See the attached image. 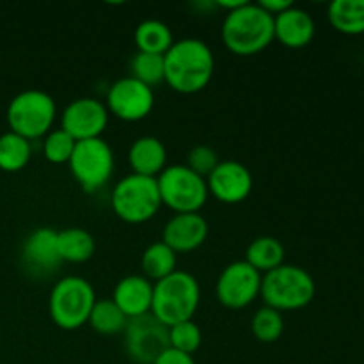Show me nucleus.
Returning <instances> with one entry per match:
<instances>
[{
  "label": "nucleus",
  "instance_id": "obj_1",
  "mask_svg": "<svg viewBox=\"0 0 364 364\" xmlns=\"http://www.w3.org/2000/svg\"><path fill=\"white\" fill-rule=\"evenodd\" d=\"M213 71L215 57L203 39H178L164 55V82L181 95L203 91L212 80Z\"/></svg>",
  "mask_w": 364,
  "mask_h": 364
},
{
  "label": "nucleus",
  "instance_id": "obj_2",
  "mask_svg": "<svg viewBox=\"0 0 364 364\" xmlns=\"http://www.w3.org/2000/svg\"><path fill=\"white\" fill-rule=\"evenodd\" d=\"M220 38L230 52L237 55H255L274 41V16L258 2H244L226 13Z\"/></svg>",
  "mask_w": 364,
  "mask_h": 364
},
{
  "label": "nucleus",
  "instance_id": "obj_3",
  "mask_svg": "<svg viewBox=\"0 0 364 364\" xmlns=\"http://www.w3.org/2000/svg\"><path fill=\"white\" fill-rule=\"evenodd\" d=\"M201 302V287L191 272L174 270L171 276L153 283L151 315L164 326L194 318Z\"/></svg>",
  "mask_w": 364,
  "mask_h": 364
},
{
  "label": "nucleus",
  "instance_id": "obj_4",
  "mask_svg": "<svg viewBox=\"0 0 364 364\" xmlns=\"http://www.w3.org/2000/svg\"><path fill=\"white\" fill-rule=\"evenodd\" d=\"M315 279L302 267L283 263L262 277L259 295L265 306L277 309L279 313L306 308L315 299Z\"/></svg>",
  "mask_w": 364,
  "mask_h": 364
},
{
  "label": "nucleus",
  "instance_id": "obj_5",
  "mask_svg": "<svg viewBox=\"0 0 364 364\" xmlns=\"http://www.w3.org/2000/svg\"><path fill=\"white\" fill-rule=\"evenodd\" d=\"M95 302V288L87 279L80 276H66L50 290V318L63 331H77L87 323Z\"/></svg>",
  "mask_w": 364,
  "mask_h": 364
},
{
  "label": "nucleus",
  "instance_id": "obj_6",
  "mask_svg": "<svg viewBox=\"0 0 364 364\" xmlns=\"http://www.w3.org/2000/svg\"><path fill=\"white\" fill-rule=\"evenodd\" d=\"M110 206L121 220L128 224H142L159 213L162 206L156 178L128 174L121 178L110 194Z\"/></svg>",
  "mask_w": 364,
  "mask_h": 364
},
{
  "label": "nucleus",
  "instance_id": "obj_7",
  "mask_svg": "<svg viewBox=\"0 0 364 364\" xmlns=\"http://www.w3.org/2000/svg\"><path fill=\"white\" fill-rule=\"evenodd\" d=\"M55 117V100L41 89H25L18 92L7 107V123L11 132L27 141L45 137L53 128Z\"/></svg>",
  "mask_w": 364,
  "mask_h": 364
},
{
  "label": "nucleus",
  "instance_id": "obj_8",
  "mask_svg": "<svg viewBox=\"0 0 364 364\" xmlns=\"http://www.w3.org/2000/svg\"><path fill=\"white\" fill-rule=\"evenodd\" d=\"M156 183L162 205L174 213H199L210 194L205 178L181 164L167 166L156 176Z\"/></svg>",
  "mask_w": 364,
  "mask_h": 364
},
{
  "label": "nucleus",
  "instance_id": "obj_9",
  "mask_svg": "<svg viewBox=\"0 0 364 364\" xmlns=\"http://www.w3.org/2000/svg\"><path fill=\"white\" fill-rule=\"evenodd\" d=\"M71 174L85 192L105 187L114 173V151L103 137L78 141L70 162Z\"/></svg>",
  "mask_w": 364,
  "mask_h": 364
},
{
  "label": "nucleus",
  "instance_id": "obj_10",
  "mask_svg": "<svg viewBox=\"0 0 364 364\" xmlns=\"http://www.w3.org/2000/svg\"><path fill=\"white\" fill-rule=\"evenodd\" d=\"M262 277L263 274H259L245 259L230 263L217 277V301L228 309L247 308L259 295Z\"/></svg>",
  "mask_w": 364,
  "mask_h": 364
},
{
  "label": "nucleus",
  "instance_id": "obj_11",
  "mask_svg": "<svg viewBox=\"0 0 364 364\" xmlns=\"http://www.w3.org/2000/svg\"><path fill=\"white\" fill-rule=\"evenodd\" d=\"M124 347L135 363L153 364L166 348H169V327L164 326L151 313L128 320Z\"/></svg>",
  "mask_w": 364,
  "mask_h": 364
},
{
  "label": "nucleus",
  "instance_id": "obj_12",
  "mask_svg": "<svg viewBox=\"0 0 364 364\" xmlns=\"http://www.w3.org/2000/svg\"><path fill=\"white\" fill-rule=\"evenodd\" d=\"M105 107L117 119L134 123L149 116L155 107V92L134 77L117 78L107 92Z\"/></svg>",
  "mask_w": 364,
  "mask_h": 364
},
{
  "label": "nucleus",
  "instance_id": "obj_13",
  "mask_svg": "<svg viewBox=\"0 0 364 364\" xmlns=\"http://www.w3.org/2000/svg\"><path fill=\"white\" fill-rule=\"evenodd\" d=\"M109 110L100 100L84 96L64 107L60 114V130L66 132L75 141L98 139L109 124Z\"/></svg>",
  "mask_w": 364,
  "mask_h": 364
},
{
  "label": "nucleus",
  "instance_id": "obj_14",
  "mask_svg": "<svg viewBox=\"0 0 364 364\" xmlns=\"http://www.w3.org/2000/svg\"><path fill=\"white\" fill-rule=\"evenodd\" d=\"M208 192L224 205H237L249 198L255 180L247 167L238 160H223L206 178Z\"/></svg>",
  "mask_w": 364,
  "mask_h": 364
},
{
  "label": "nucleus",
  "instance_id": "obj_15",
  "mask_svg": "<svg viewBox=\"0 0 364 364\" xmlns=\"http://www.w3.org/2000/svg\"><path fill=\"white\" fill-rule=\"evenodd\" d=\"M208 237V223L201 213H174L166 223L162 242L174 252H191L201 247Z\"/></svg>",
  "mask_w": 364,
  "mask_h": 364
},
{
  "label": "nucleus",
  "instance_id": "obj_16",
  "mask_svg": "<svg viewBox=\"0 0 364 364\" xmlns=\"http://www.w3.org/2000/svg\"><path fill=\"white\" fill-rule=\"evenodd\" d=\"M21 256L28 270L48 276L60 267V256L57 251V231L52 228H38L23 242Z\"/></svg>",
  "mask_w": 364,
  "mask_h": 364
},
{
  "label": "nucleus",
  "instance_id": "obj_17",
  "mask_svg": "<svg viewBox=\"0 0 364 364\" xmlns=\"http://www.w3.org/2000/svg\"><path fill=\"white\" fill-rule=\"evenodd\" d=\"M112 301L128 320L151 313L153 283L142 274H130L117 281Z\"/></svg>",
  "mask_w": 364,
  "mask_h": 364
},
{
  "label": "nucleus",
  "instance_id": "obj_18",
  "mask_svg": "<svg viewBox=\"0 0 364 364\" xmlns=\"http://www.w3.org/2000/svg\"><path fill=\"white\" fill-rule=\"evenodd\" d=\"M315 20L308 11L297 6L274 16V39L281 41L287 48H304L315 38Z\"/></svg>",
  "mask_w": 364,
  "mask_h": 364
},
{
  "label": "nucleus",
  "instance_id": "obj_19",
  "mask_svg": "<svg viewBox=\"0 0 364 364\" xmlns=\"http://www.w3.org/2000/svg\"><path fill=\"white\" fill-rule=\"evenodd\" d=\"M128 164L134 174L156 178L167 167L166 146L153 135L137 137L128 149Z\"/></svg>",
  "mask_w": 364,
  "mask_h": 364
},
{
  "label": "nucleus",
  "instance_id": "obj_20",
  "mask_svg": "<svg viewBox=\"0 0 364 364\" xmlns=\"http://www.w3.org/2000/svg\"><path fill=\"white\" fill-rule=\"evenodd\" d=\"M57 251L63 263H85L95 256L96 242L82 228H66L57 231Z\"/></svg>",
  "mask_w": 364,
  "mask_h": 364
},
{
  "label": "nucleus",
  "instance_id": "obj_21",
  "mask_svg": "<svg viewBox=\"0 0 364 364\" xmlns=\"http://www.w3.org/2000/svg\"><path fill=\"white\" fill-rule=\"evenodd\" d=\"M134 41L137 46V52L144 53H155V55H166L167 50L173 46L176 41L173 36V31L167 23L160 20H149L141 21L135 27Z\"/></svg>",
  "mask_w": 364,
  "mask_h": 364
},
{
  "label": "nucleus",
  "instance_id": "obj_22",
  "mask_svg": "<svg viewBox=\"0 0 364 364\" xmlns=\"http://www.w3.org/2000/svg\"><path fill=\"white\" fill-rule=\"evenodd\" d=\"M327 18L341 34H364V0H334L327 9Z\"/></svg>",
  "mask_w": 364,
  "mask_h": 364
},
{
  "label": "nucleus",
  "instance_id": "obj_23",
  "mask_svg": "<svg viewBox=\"0 0 364 364\" xmlns=\"http://www.w3.org/2000/svg\"><path fill=\"white\" fill-rule=\"evenodd\" d=\"M245 262L259 274H267L284 263V247L277 238L258 237L245 249Z\"/></svg>",
  "mask_w": 364,
  "mask_h": 364
},
{
  "label": "nucleus",
  "instance_id": "obj_24",
  "mask_svg": "<svg viewBox=\"0 0 364 364\" xmlns=\"http://www.w3.org/2000/svg\"><path fill=\"white\" fill-rule=\"evenodd\" d=\"M142 276L148 277L151 283L171 276L176 269V252L169 245L160 242H153L144 249L141 256Z\"/></svg>",
  "mask_w": 364,
  "mask_h": 364
},
{
  "label": "nucleus",
  "instance_id": "obj_25",
  "mask_svg": "<svg viewBox=\"0 0 364 364\" xmlns=\"http://www.w3.org/2000/svg\"><path fill=\"white\" fill-rule=\"evenodd\" d=\"M92 331L103 336H116L124 333L128 326V318L123 315L112 299H96L87 320Z\"/></svg>",
  "mask_w": 364,
  "mask_h": 364
},
{
  "label": "nucleus",
  "instance_id": "obj_26",
  "mask_svg": "<svg viewBox=\"0 0 364 364\" xmlns=\"http://www.w3.org/2000/svg\"><path fill=\"white\" fill-rule=\"evenodd\" d=\"M31 141L11 130L0 135V169L16 173L31 162Z\"/></svg>",
  "mask_w": 364,
  "mask_h": 364
},
{
  "label": "nucleus",
  "instance_id": "obj_27",
  "mask_svg": "<svg viewBox=\"0 0 364 364\" xmlns=\"http://www.w3.org/2000/svg\"><path fill=\"white\" fill-rule=\"evenodd\" d=\"M251 331L252 336L258 341H262V343H274V341H277L283 336V313H279L274 308H269V306H263V308H259L252 315Z\"/></svg>",
  "mask_w": 364,
  "mask_h": 364
},
{
  "label": "nucleus",
  "instance_id": "obj_28",
  "mask_svg": "<svg viewBox=\"0 0 364 364\" xmlns=\"http://www.w3.org/2000/svg\"><path fill=\"white\" fill-rule=\"evenodd\" d=\"M130 70V77L153 89L156 84L164 82V55L137 52L132 57Z\"/></svg>",
  "mask_w": 364,
  "mask_h": 364
},
{
  "label": "nucleus",
  "instance_id": "obj_29",
  "mask_svg": "<svg viewBox=\"0 0 364 364\" xmlns=\"http://www.w3.org/2000/svg\"><path fill=\"white\" fill-rule=\"evenodd\" d=\"M77 141L73 137L66 134L60 128H53L48 134L45 135V141H43V155L48 160L50 164H60L70 162L71 155H73V149Z\"/></svg>",
  "mask_w": 364,
  "mask_h": 364
},
{
  "label": "nucleus",
  "instance_id": "obj_30",
  "mask_svg": "<svg viewBox=\"0 0 364 364\" xmlns=\"http://www.w3.org/2000/svg\"><path fill=\"white\" fill-rule=\"evenodd\" d=\"M203 343V333L194 320L174 323L169 327V347L194 355Z\"/></svg>",
  "mask_w": 364,
  "mask_h": 364
},
{
  "label": "nucleus",
  "instance_id": "obj_31",
  "mask_svg": "<svg viewBox=\"0 0 364 364\" xmlns=\"http://www.w3.org/2000/svg\"><path fill=\"white\" fill-rule=\"evenodd\" d=\"M219 162L220 160L215 149L210 148V146L206 144H199L194 146V148L188 151L187 164H185V166L206 180V178L210 176V173L219 166Z\"/></svg>",
  "mask_w": 364,
  "mask_h": 364
},
{
  "label": "nucleus",
  "instance_id": "obj_32",
  "mask_svg": "<svg viewBox=\"0 0 364 364\" xmlns=\"http://www.w3.org/2000/svg\"><path fill=\"white\" fill-rule=\"evenodd\" d=\"M153 364H196L194 355L185 354V352L174 350V348H166L162 354L156 358V361Z\"/></svg>",
  "mask_w": 364,
  "mask_h": 364
},
{
  "label": "nucleus",
  "instance_id": "obj_33",
  "mask_svg": "<svg viewBox=\"0 0 364 364\" xmlns=\"http://www.w3.org/2000/svg\"><path fill=\"white\" fill-rule=\"evenodd\" d=\"M258 4L267 11V13L272 14V16H277L279 13L287 11L288 7L294 6L290 0H259Z\"/></svg>",
  "mask_w": 364,
  "mask_h": 364
},
{
  "label": "nucleus",
  "instance_id": "obj_34",
  "mask_svg": "<svg viewBox=\"0 0 364 364\" xmlns=\"http://www.w3.org/2000/svg\"><path fill=\"white\" fill-rule=\"evenodd\" d=\"M244 2H245V0H217L215 6L223 7V9L226 11V13H230V11H233V9H237V7H240Z\"/></svg>",
  "mask_w": 364,
  "mask_h": 364
}]
</instances>
